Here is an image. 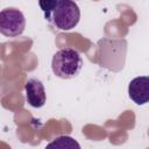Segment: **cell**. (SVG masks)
Here are the masks:
<instances>
[{"label": "cell", "mask_w": 149, "mask_h": 149, "mask_svg": "<svg viewBox=\"0 0 149 149\" xmlns=\"http://www.w3.org/2000/svg\"><path fill=\"white\" fill-rule=\"evenodd\" d=\"M81 68L83 59L79 52L72 48H63L52 56L51 69L58 78L72 79L79 74Z\"/></svg>", "instance_id": "6da1fadb"}, {"label": "cell", "mask_w": 149, "mask_h": 149, "mask_svg": "<svg viewBox=\"0 0 149 149\" xmlns=\"http://www.w3.org/2000/svg\"><path fill=\"white\" fill-rule=\"evenodd\" d=\"M80 20V9L73 0H58L50 21L59 30L73 29Z\"/></svg>", "instance_id": "7a4b0ae2"}, {"label": "cell", "mask_w": 149, "mask_h": 149, "mask_svg": "<svg viewBox=\"0 0 149 149\" xmlns=\"http://www.w3.org/2000/svg\"><path fill=\"white\" fill-rule=\"evenodd\" d=\"M128 95L139 106L147 104L149 100V77L140 76L130 80L128 85Z\"/></svg>", "instance_id": "277c9868"}, {"label": "cell", "mask_w": 149, "mask_h": 149, "mask_svg": "<svg viewBox=\"0 0 149 149\" xmlns=\"http://www.w3.org/2000/svg\"><path fill=\"white\" fill-rule=\"evenodd\" d=\"M26 19L17 8H5L0 12V34L7 37H16L24 31Z\"/></svg>", "instance_id": "3957f363"}, {"label": "cell", "mask_w": 149, "mask_h": 149, "mask_svg": "<svg viewBox=\"0 0 149 149\" xmlns=\"http://www.w3.org/2000/svg\"><path fill=\"white\" fill-rule=\"evenodd\" d=\"M47 147L48 148H52V147H56V148H77V149L80 148L79 143L70 136H58L52 142H50Z\"/></svg>", "instance_id": "8992f818"}, {"label": "cell", "mask_w": 149, "mask_h": 149, "mask_svg": "<svg viewBox=\"0 0 149 149\" xmlns=\"http://www.w3.org/2000/svg\"><path fill=\"white\" fill-rule=\"evenodd\" d=\"M24 90H26L27 102L31 107L40 108V107L44 106V104L47 101V93H45L44 85L41 80H38L36 78L28 79L24 85Z\"/></svg>", "instance_id": "5b68a950"}, {"label": "cell", "mask_w": 149, "mask_h": 149, "mask_svg": "<svg viewBox=\"0 0 149 149\" xmlns=\"http://www.w3.org/2000/svg\"><path fill=\"white\" fill-rule=\"evenodd\" d=\"M57 2H58V0H38L40 8H41L42 12L44 13L45 20L50 21V19H51V13H52L54 8L56 7Z\"/></svg>", "instance_id": "52a82bcc"}]
</instances>
